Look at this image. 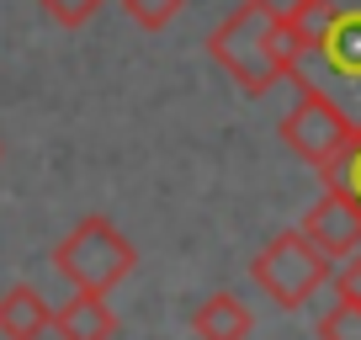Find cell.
<instances>
[{
    "label": "cell",
    "mask_w": 361,
    "mask_h": 340,
    "mask_svg": "<svg viewBox=\"0 0 361 340\" xmlns=\"http://www.w3.org/2000/svg\"><path fill=\"white\" fill-rule=\"evenodd\" d=\"M180 6H186V0H123L128 22L144 27V32H165V27L180 16Z\"/></svg>",
    "instance_id": "obj_10"
},
{
    "label": "cell",
    "mask_w": 361,
    "mask_h": 340,
    "mask_svg": "<svg viewBox=\"0 0 361 340\" xmlns=\"http://www.w3.org/2000/svg\"><path fill=\"white\" fill-rule=\"evenodd\" d=\"M54 266L75 282V293H106L133 272V245L106 218H85L64 245L54 250Z\"/></svg>",
    "instance_id": "obj_5"
},
{
    "label": "cell",
    "mask_w": 361,
    "mask_h": 340,
    "mask_svg": "<svg viewBox=\"0 0 361 340\" xmlns=\"http://www.w3.org/2000/svg\"><path fill=\"white\" fill-rule=\"evenodd\" d=\"M308 59L329 69L350 96H361V0H293L287 6Z\"/></svg>",
    "instance_id": "obj_2"
},
{
    "label": "cell",
    "mask_w": 361,
    "mask_h": 340,
    "mask_svg": "<svg viewBox=\"0 0 361 340\" xmlns=\"http://www.w3.org/2000/svg\"><path fill=\"white\" fill-rule=\"evenodd\" d=\"M37 6H43V16H48L54 27H85L90 16L106 6V0H37Z\"/></svg>",
    "instance_id": "obj_12"
},
{
    "label": "cell",
    "mask_w": 361,
    "mask_h": 340,
    "mask_svg": "<svg viewBox=\"0 0 361 340\" xmlns=\"http://www.w3.org/2000/svg\"><path fill=\"white\" fill-rule=\"evenodd\" d=\"M271 22H276V6H271V0H239L234 11L213 27V37H207L213 64L224 69L245 96H266L276 80H287L282 64H276V54H271Z\"/></svg>",
    "instance_id": "obj_1"
},
{
    "label": "cell",
    "mask_w": 361,
    "mask_h": 340,
    "mask_svg": "<svg viewBox=\"0 0 361 340\" xmlns=\"http://www.w3.org/2000/svg\"><path fill=\"white\" fill-rule=\"evenodd\" d=\"M192 329H197V340H250L255 314H250V303H239L234 293H213L207 303H197Z\"/></svg>",
    "instance_id": "obj_7"
},
{
    "label": "cell",
    "mask_w": 361,
    "mask_h": 340,
    "mask_svg": "<svg viewBox=\"0 0 361 340\" xmlns=\"http://www.w3.org/2000/svg\"><path fill=\"white\" fill-rule=\"evenodd\" d=\"M319 181H340V186H345V192L361 202V128H356V144H350V154L340 159L329 176H319Z\"/></svg>",
    "instance_id": "obj_13"
},
{
    "label": "cell",
    "mask_w": 361,
    "mask_h": 340,
    "mask_svg": "<svg viewBox=\"0 0 361 340\" xmlns=\"http://www.w3.org/2000/svg\"><path fill=\"white\" fill-rule=\"evenodd\" d=\"M298 229L324 250L329 261H350V255L361 250V202L340 181H324V197L303 213Z\"/></svg>",
    "instance_id": "obj_6"
},
{
    "label": "cell",
    "mask_w": 361,
    "mask_h": 340,
    "mask_svg": "<svg viewBox=\"0 0 361 340\" xmlns=\"http://www.w3.org/2000/svg\"><path fill=\"white\" fill-rule=\"evenodd\" d=\"M335 293L345 298V303H361V250H356V255H350V261L335 272Z\"/></svg>",
    "instance_id": "obj_14"
},
{
    "label": "cell",
    "mask_w": 361,
    "mask_h": 340,
    "mask_svg": "<svg viewBox=\"0 0 361 340\" xmlns=\"http://www.w3.org/2000/svg\"><path fill=\"white\" fill-rule=\"evenodd\" d=\"M54 329H59L64 340H112L117 319H112V308L102 303V293H75V298L54 314Z\"/></svg>",
    "instance_id": "obj_8"
},
{
    "label": "cell",
    "mask_w": 361,
    "mask_h": 340,
    "mask_svg": "<svg viewBox=\"0 0 361 340\" xmlns=\"http://www.w3.org/2000/svg\"><path fill=\"white\" fill-rule=\"evenodd\" d=\"M298 91H303V96H298L293 112L282 117V144L293 149L298 159H308L319 176H329V170L350 154L361 123L324 91V85H314V80H298Z\"/></svg>",
    "instance_id": "obj_3"
},
{
    "label": "cell",
    "mask_w": 361,
    "mask_h": 340,
    "mask_svg": "<svg viewBox=\"0 0 361 340\" xmlns=\"http://www.w3.org/2000/svg\"><path fill=\"white\" fill-rule=\"evenodd\" d=\"M319 340H361V303H329L319 314Z\"/></svg>",
    "instance_id": "obj_11"
},
{
    "label": "cell",
    "mask_w": 361,
    "mask_h": 340,
    "mask_svg": "<svg viewBox=\"0 0 361 340\" xmlns=\"http://www.w3.org/2000/svg\"><path fill=\"white\" fill-rule=\"evenodd\" d=\"M250 277H255V287L276 308L293 314V308H303L308 298L335 277V261H329V255L303 234V229H282L276 239L260 245V255L250 261Z\"/></svg>",
    "instance_id": "obj_4"
},
{
    "label": "cell",
    "mask_w": 361,
    "mask_h": 340,
    "mask_svg": "<svg viewBox=\"0 0 361 340\" xmlns=\"http://www.w3.org/2000/svg\"><path fill=\"white\" fill-rule=\"evenodd\" d=\"M48 324H54V314H48V303L32 287H11V293H6V303H0V329L11 340H37Z\"/></svg>",
    "instance_id": "obj_9"
}]
</instances>
